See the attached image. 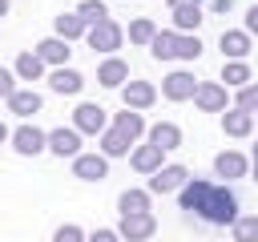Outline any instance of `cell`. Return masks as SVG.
<instances>
[{
  "mask_svg": "<svg viewBox=\"0 0 258 242\" xmlns=\"http://www.w3.org/2000/svg\"><path fill=\"white\" fill-rule=\"evenodd\" d=\"M149 52H153L157 60H198V56H202V40L189 36V32L165 28V32H157V36L149 40Z\"/></svg>",
  "mask_w": 258,
  "mask_h": 242,
  "instance_id": "cell-1",
  "label": "cell"
},
{
  "mask_svg": "<svg viewBox=\"0 0 258 242\" xmlns=\"http://www.w3.org/2000/svg\"><path fill=\"white\" fill-rule=\"evenodd\" d=\"M198 218L210 222V226H234V218H238V194L230 186H214Z\"/></svg>",
  "mask_w": 258,
  "mask_h": 242,
  "instance_id": "cell-2",
  "label": "cell"
},
{
  "mask_svg": "<svg viewBox=\"0 0 258 242\" xmlns=\"http://www.w3.org/2000/svg\"><path fill=\"white\" fill-rule=\"evenodd\" d=\"M121 36H125V32H121V24H117L113 16L101 20V24H93V28L85 32V40H89L93 52H117V48H121Z\"/></svg>",
  "mask_w": 258,
  "mask_h": 242,
  "instance_id": "cell-3",
  "label": "cell"
},
{
  "mask_svg": "<svg viewBox=\"0 0 258 242\" xmlns=\"http://www.w3.org/2000/svg\"><path fill=\"white\" fill-rule=\"evenodd\" d=\"M8 141H12V149H16L20 157H36V153L48 149V133L36 129V125H20V129H12Z\"/></svg>",
  "mask_w": 258,
  "mask_h": 242,
  "instance_id": "cell-4",
  "label": "cell"
},
{
  "mask_svg": "<svg viewBox=\"0 0 258 242\" xmlns=\"http://www.w3.org/2000/svg\"><path fill=\"white\" fill-rule=\"evenodd\" d=\"M73 129L77 133H105L109 129V117H105V109L101 105H93V101H85V105H77L73 109Z\"/></svg>",
  "mask_w": 258,
  "mask_h": 242,
  "instance_id": "cell-5",
  "label": "cell"
},
{
  "mask_svg": "<svg viewBox=\"0 0 258 242\" xmlns=\"http://www.w3.org/2000/svg\"><path fill=\"white\" fill-rule=\"evenodd\" d=\"M194 105L206 109V113H226L230 109V97H226V85L222 81H202L198 93H194Z\"/></svg>",
  "mask_w": 258,
  "mask_h": 242,
  "instance_id": "cell-6",
  "label": "cell"
},
{
  "mask_svg": "<svg viewBox=\"0 0 258 242\" xmlns=\"http://www.w3.org/2000/svg\"><path fill=\"white\" fill-rule=\"evenodd\" d=\"M153 230H157V218H153V214H129V218H121V226H117L121 242H149Z\"/></svg>",
  "mask_w": 258,
  "mask_h": 242,
  "instance_id": "cell-7",
  "label": "cell"
},
{
  "mask_svg": "<svg viewBox=\"0 0 258 242\" xmlns=\"http://www.w3.org/2000/svg\"><path fill=\"white\" fill-rule=\"evenodd\" d=\"M73 177H81V182H101V177H109V157H105V153H77V157H73Z\"/></svg>",
  "mask_w": 258,
  "mask_h": 242,
  "instance_id": "cell-8",
  "label": "cell"
},
{
  "mask_svg": "<svg viewBox=\"0 0 258 242\" xmlns=\"http://www.w3.org/2000/svg\"><path fill=\"white\" fill-rule=\"evenodd\" d=\"M185 182H189V169L185 165H161L149 177V194H177Z\"/></svg>",
  "mask_w": 258,
  "mask_h": 242,
  "instance_id": "cell-9",
  "label": "cell"
},
{
  "mask_svg": "<svg viewBox=\"0 0 258 242\" xmlns=\"http://www.w3.org/2000/svg\"><path fill=\"white\" fill-rule=\"evenodd\" d=\"M210 190H214V182H206V177H189V182L177 190V202H181V210H189V214H202V206H206Z\"/></svg>",
  "mask_w": 258,
  "mask_h": 242,
  "instance_id": "cell-10",
  "label": "cell"
},
{
  "mask_svg": "<svg viewBox=\"0 0 258 242\" xmlns=\"http://www.w3.org/2000/svg\"><path fill=\"white\" fill-rule=\"evenodd\" d=\"M161 93H165V101H189V97L198 93V81H194L185 69H177V73H169V77L161 81Z\"/></svg>",
  "mask_w": 258,
  "mask_h": 242,
  "instance_id": "cell-11",
  "label": "cell"
},
{
  "mask_svg": "<svg viewBox=\"0 0 258 242\" xmlns=\"http://www.w3.org/2000/svg\"><path fill=\"white\" fill-rule=\"evenodd\" d=\"M214 173L226 177V182H234V177H246V173H250V161H246L238 149H222V153L214 157Z\"/></svg>",
  "mask_w": 258,
  "mask_h": 242,
  "instance_id": "cell-12",
  "label": "cell"
},
{
  "mask_svg": "<svg viewBox=\"0 0 258 242\" xmlns=\"http://www.w3.org/2000/svg\"><path fill=\"white\" fill-rule=\"evenodd\" d=\"M121 97H125V109H149L157 101V89L149 81H125L121 85Z\"/></svg>",
  "mask_w": 258,
  "mask_h": 242,
  "instance_id": "cell-13",
  "label": "cell"
},
{
  "mask_svg": "<svg viewBox=\"0 0 258 242\" xmlns=\"http://www.w3.org/2000/svg\"><path fill=\"white\" fill-rule=\"evenodd\" d=\"M48 149H52L56 157H77V153H81V133H77L73 125H60V129L48 133Z\"/></svg>",
  "mask_w": 258,
  "mask_h": 242,
  "instance_id": "cell-14",
  "label": "cell"
},
{
  "mask_svg": "<svg viewBox=\"0 0 258 242\" xmlns=\"http://www.w3.org/2000/svg\"><path fill=\"white\" fill-rule=\"evenodd\" d=\"M97 81H101L105 89H121V85L129 81V65H125L121 56H105L101 69H97Z\"/></svg>",
  "mask_w": 258,
  "mask_h": 242,
  "instance_id": "cell-15",
  "label": "cell"
},
{
  "mask_svg": "<svg viewBox=\"0 0 258 242\" xmlns=\"http://www.w3.org/2000/svg\"><path fill=\"white\" fill-rule=\"evenodd\" d=\"M48 89H52V93H69V97H73V93H81V89H85V77H81L77 69L60 65V69H52V73H48Z\"/></svg>",
  "mask_w": 258,
  "mask_h": 242,
  "instance_id": "cell-16",
  "label": "cell"
},
{
  "mask_svg": "<svg viewBox=\"0 0 258 242\" xmlns=\"http://www.w3.org/2000/svg\"><path fill=\"white\" fill-rule=\"evenodd\" d=\"M113 129H117V133L133 145V141L145 133V117H141L137 109H121V113H113Z\"/></svg>",
  "mask_w": 258,
  "mask_h": 242,
  "instance_id": "cell-17",
  "label": "cell"
},
{
  "mask_svg": "<svg viewBox=\"0 0 258 242\" xmlns=\"http://www.w3.org/2000/svg\"><path fill=\"white\" fill-rule=\"evenodd\" d=\"M36 56L44 60V65H69V56H73V48H69V40H60V36H48V40H40L36 44Z\"/></svg>",
  "mask_w": 258,
  "mask_h": 242,
  "instance_id": "cell-18",
  "label": "cell"
},
{
  "mask_svg": "<svg viewBox=\"0 0 258 242\" xmlns=\"http://www.w3.org/2000/svg\"><path fill=\"white\" fill-rule=\"evenodd\" d=\"M222 129H226L230 137H250V129H254V113H246V109L230 105V109L222 113Z\"/></svg>",
  "mask_w": 258,
  "mask_h": 242,
  "instance_id": "cell-19",
  "label": "cell"
},
{
  "mask_svg": "<svg viewBox=\"0 0 258 242\" xmlns=\"http://www.w3.org/2000/svg\"><path fill=\"white\" fill-rule=\"evenodd\" d=\"M222 52H226L230 60H246V52H250V32H246V28H226V32H222Z\"/></svg>",
  "mask_w": 258,
  "mask_h": 242,
  "instance_id": "cell-20",
  "label": "cell"
},
{
  "mask_svg": "<svg viewBox=\"0 0 258 242\" xmlns=\"http://www.w3.org/2000/svg\"><path fill=\"white\" fill-rule=\"evenodd\" d=\"M161 157H165V149H157V145H137L129 153V161H133L137 173H157L161 169Z\"/></svg>",
  "mask_w": 258,
  "mask_h": 242,
  "instance_id": "cell-21",
  "label": "cell"
},
{
  "mask_svg": "<svg viewBox=\"0 0 258 242\" xmlns=\"http://www.w3.org/2000/svg\"><path fill=\"white\" fill-rule=\"evenodd\" d=\"M149 145H157V149H177L181 145V129L173 125V121H157L153 129H149Z\"/></svg>",
  "mask_w": 258,
  "mask_h": 242,
  "instance_id": "cell-22",
  "label": "cell"
},
{
  "mask_svg": "<svg viewBox=\"0 0 258 242\" xmlns=\"http://www.w3.org/2000/svg\"><path fill=\"white\" fill-rule=\"evenodd\" d=\"M8 113H16V117H32V113H40V93H32V89H16V93L8 97Z\"/></svg>",
  "mask_w": 258,
  "mask_h": 242,
  "instance_id": "cell-23",
  "label": "cell"
},
{
  "mask_svg": "<svg viewBox=\"0 0 258 242\" xmlns=\"http://www.w3.org/2000/svg\"><path fill=\"white\" fill-rule=\"evenodd\" d=\"M202 20H206V16H202V4H181V8H173V32H198Z\"/></svg>",
  "mask_w": 258,
  "mask_h": 242,
  "instance_id": "cell-24",
  "label": "cell"
},
{
  "mask_svg": "<svg viewBox=\"0 0 258 242\" xmlns=\"http://www.w3.org/2000/svg\"><path fill=\"white\" fill-rule=\"evenodd\" d=\"M117 210H121V218H129V214H149V190H125V194L117 198Z\"/></svg>",
  "mask_w": 258,
  "mask_h": 242,
  "instance_id": "cell-25",
  "label": "cell"
},
{
  "mask_svg": "<svg viewBox=\"0 0 258 242\" xmlns=\"http://www.w3.org/2000/svg\"><path fill=\"white\" fill-rule=\"evenodd\" d=\"M85 32H89V24H85L77 12H60V16H56V36H60V40H77V36H85Z\"/></svg>",
  "mask_w": 258,
  "mask_h": 242,
  "instance_id": "cell-26",
  "label": "cell"
},
{
  "mask_svg": "<svg viewBox=\"0 0 258 242\" xmlns=\"http://www.w3.org/2000/svg\"><path fill=\"white\" fill-rule=\"evenodd\" d=\"M16 77H20V81H40V77H44V60H40L36 52H20V56H16Z\"/></svg>",
  "mask_w": 258,
  "mask_h": 242,
  "instance_id": "cell-27",
  "label": "cell"
},
{
  "mask_svg": "<svg viewBox=\"0 0 258 242\" xmlns=\"http://www.w3.org/2000/svg\"><path fill=\"white\" fill-rule=\"evenodd\" d=\"M222 81H226V89H242V85H250L254 77H250V65H246V60H226Z\"/></svg>",
  "mask_w": 258,
  "mask_h": 242,
  "instance_id": "cell-28",
  "label": "cell"
},
{
  "mask_svg": "<svg viewBox=\"0 0 258 242\" xmlns=\"http://www.w3.org/2000/svg\"><path fill=\"white\" fill-rule=\"evenodd\" d=\"M230 230H234V242H258V214H238Z\"/></svg>",
  "mask_w": 258,
  "mask_h": 242,
  "instance_id": "cell-29",
  "label": "cell"
},
{
  "mask_svg": "<svg viewBox=\"0 0 258 242\" xmlns=\"http://www.w3.org/2000/svg\"><path fill=\"white\" fill-rule=\"evenodd\" d=\"M101 153H105V157H121V153H129V141L109 125V129L101 133Z\"/></svg>",
  "mask_w": 258,
  "mask_h": 242,
  "instance_id": "cell-30",
  "label": "cell"
},
{
  "mask_svg": "<svg viewBox=\"0 0 258 242\" xmlns=\"http://www.w3.org/2000/svg\"><path fill=\"white\" fill-rule=\"evenodd\" d=\"M153 36H157V24H153L149 16H137V20L129 24V40H133V44H149Z\"/></svg>",
  "mask_w": 258,
  "mask_h": 242,
  "instance_id": "cell-31",
  "label": "cell"
},
{
  "mask_svg": "<svg viewBox=\"0 0 258 242\" xmlns=\"http://www.w3.org/2000/svg\"><path fill=\"white\" fill-rule=\"evenodd\" d=\"M77 16H81L89 28H93V24H101V20H109V12H105V4H101V0H81V4H77Z\"/></svg>",
  "mask_w": 258,
  "mask_h": 242,
  "instance_id": "cell-32",
  "label": "cell"
},
{
  "mask_svg": "<svg viewBox=\"0 0 258 242\" xmlns=\"http://www.w3.org/2000/svg\"><path fill=\"white\" fill-rule=\"evenodd\" d=\"M234 105L238 109H246V113H258V85L250 81V85H242L238 89V97H234Z\"/></svg>",
  "mask_w": 258,
  "mask_h": 242,
  "instance_id": "cell-33",
  "label": "cell"
},
{
  "mask_svg": "<svg viewBox=\"0 0 258 242\" xmlns=\"http://www.w3.org/2000/svg\"><path fill=\"white\" fill-rule=\"evenodd\" d=\"M52 242H85V230H81L77 222H64V226H56Z\"/></svg>",
  "mask_w": 258,
  "mask_h": 242,
  "instance_id": "cell-34",
  "label": "cell"
},
{
  "mask_svg": "<svg viewBox=\"0 0 258 242\" xmlns=\"http://www.w3.org/2000/svg\"><path fill=\"white\" fill-rule=\"evenodd\" d=\"M12 93H16V73H8V69H0V97L8 101Z\"/></svg>",
  "mask_w": 258,
  "mask_h": 242,
  "instance_id": "cell-35",
  "label": "cell"
},
{
  "mask_svg": "<svg viewBox=\"0 0 258 242\" xmlns=\"http://www.w3.org/2000/svg\"><path fill=\"white\" fill-rule=\"evenodd\" d=\"M85 242H121V234H117V230H93Z\"/></svg>",
  "mask_w": 258,
  "mask_h": 242,
  "instance_id": "cell-36",
  "label": "cell"
},
{
  "mask_svg": "<svg viewBox=\"0 0 258 242\" xmlns=\"http://www.w3.org/2000/svg\"><path fill=\"white\" fill-rule=\"evenodd\" d=\"M234 8V0H210V12H218V16H226Z\"/></svg>",
  "mask_w": 258,
  "mask_h": 242,
  "instance_id": "cell-37",
  "label": "cell"
},
{
  "mask_svg": "<svg viewBox=\"0 0 258 242\" xmlns=\"http://www.w3.org/2000/svg\"><path fill=\"white\" fill-rule=\"evenodd\" d=\"M246 32H250V36H254V32H258V4H254V8H250V12H246Z\"/></svg>",
  "mask_w": 258,
  "mask_h": 242,
  "instance_id": "cell-38",
  "label": "cell"
},
{
  "mask_svg": "<svg viewBox=\"0 0 258 242\" xmlns=\"http://www.w3.org/2000/svg\"><path fill=\"white\" fill-rule=\"evenodd\" d=\"M181 4H202V0H169V8H181Z\"/></svg>",
  "mask_w": 258,
  "mask_h": 242,
  "instance_id": "cell-39",
  "label": "cell"
},
{
  "mask_svg": "<svg viewBox=\"0 0 258 242\" xmlns=\"http://www.w3.org/2000/svg\"><path fill=\"white\" fill-rule=\"evenodd\" d=\"M8 137H12V133H8V125H4V121H0V145H4V141H8Z\"/></svg>",
  "mask_w": 258,
  "mask_h": 242,
  "instance_id": "cell-40",
  "label": "cell"
},
{
  "mask_svg": "<svg viewBox=\"0 0 258 242\" xmlns=\"http://www.w3.org/2000/svg\"><path fill=\"white\" fill-rule=\"evenodd\" d=\"M0 16H8V0H0Z\"/></svg>",
  "mask_w": 258,
  "mask_h": 242,
  "instance_id": "cell-41",
  "label": "cell"
},
{
  "mask_svg": "<svg viewBox=\"0 0 258 242\" xmlns=\"http://www.w3.org/2000/svg\"><path fill=\"white\" fill-rule=\"evenodd\" d=\"M254 182H258V157H254Z\"/></svg>",
  "mask_w": 258,
  "mask_h": 242,
  "instance_id": "cell-42",
  "label": "cell"
},
{
  "mask_svg": "<svg viewBox=\"0 0 258 242\" xmlns=\"http://www.w3.org/2000/svg\"><path fill=\"white\" fill-rule=\"evenodd\" d=\"M254 157H258V145H254Z\"/></svg>",
  "mask_w": 258,
  "mask_h": 242,
  "instance_id": "cell-43",
  "label": "cell"
},
{
  "mask_svg": "<svg viewBox=\"0 0 258 242\" xmlns=\"http://www.w3.org/2000/svg\"><path fill=\"white\" fill-rule=\"evenodd\" d=\"M254 117H258V113H254Z\"/></svg>",
  "mask_w": 258,
  "mask_h": 242,
  "instance_id": "cell-44",
  "label": "cell"
},
{
  "mask_svg": "<svg viewBox=\"0 0 258 242\" xmlns=\"http://www.w3.org/2000/svg\"><path fill=\"white\" fill-rule=\"evenodd\" d=\"M254 85H258V81H254Z\"/></svg>",
  "mask_w": 258,
  "mask_h": 242,
  "instance_id": "cell-45",
  "label": "cell"
}]
</instances>
